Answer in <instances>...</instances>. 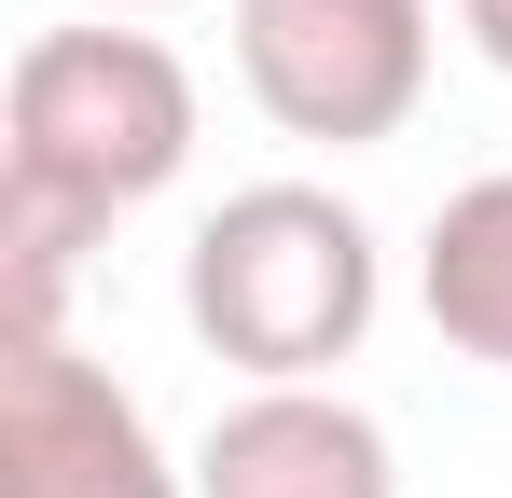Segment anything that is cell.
<instances>
[{
	"mask_svg": "<svg viewBox=\"0 0 512 498\" xmlns=\"http://www.w3.org/2000/svg\"><path fill=\"white\" fill-rule=\"evenodd\" d=\"M457 14H471V42H485V56L512 70V0H457Z\"/></svg>",
	"mask_w": 512,
	"mask_h": 498,
	"instance_id": "obj_8",
	"label": "cell"
},
{
	"mask_svg": "<svg viewBox=\"0 0 512 498\" xmlns=\"http://www.w3.org/2000/svg\"><path fill=\"white\" fill-rule=\"evenodd\" d=\"M0 498H180V471L97 360L0 346Z\"/></svg>",
	"mask_w": 512,
	"mask_h": 498,
	"instance_id": "obj_4",
	"label": "cell"
},
{
	"mask_svg": "<svg viewBox=\"0 0 512 498\" xmlns=\"http://www.w3.org/2000/svg\"><path fill=\"white\" fill-rule=\"evenodd\" d=\"M194 153V83L153 28H42L0 83V166L70 180L97 208H139Z\"/></svg>",
	"mask_w": 512,
	"mask_h": 498,
	"instance_id": "obj_2",
	"label": "cell"
},
{
	"mask_svg": "<svg viewBox=\"0 0 512 498\" xmlns=\"http://www.w3.org/2000/svg\"><path fill=\"white\" fill-rule=\"evenodd\" d=\"M180 305L208 332V360H236L263 388H305L319 360H346L374 332V236H360V208H333V194L263 180L236 208H208V236L180 263Z\"/></svg>",
	"mask_w": 512,
	"mask_h": 498,
	"instance_id": "obj_1",
	"label": "cell"
},
{
	"mask_svg": "<svg viewBox=\"0 0 512 498\" xmlns=\"http://www.w3.org/2000/svg\"><path fill=\"white\" fill-rule=\"evenodd\" d=\"M236 70L291 139H388L429 97V0H236Z\"/></svg>",
	"mask_w": 512,
	"mask_h": 498,
	"instance_id": "obj_3",
	"label": "cell"
},
{
	"mask_svg": "<svg viewBox=\"0 0 512 498\" xmlns=\"http://www.w3.org/2000/svg\"><path fill=\"white\" fill-rule=\"evenodd\" d=\"M194 498H388V429L319 388H263L208 429Z\"/></svg>",
	"mask_w": 512,
	"mask_h": 498,
	"instance_id": "obj_5",
	"label": "cell"
},
{
	"mask_svg": "<svg viewBox=\"0 0 512 498\" xmlns=\"http://www.w3.org/2000/svg\"><path fill=\"white\" fill-rule=\"evenodd\" d=\"M97 236H111L97 194L0 166V346H56V305H70V277H84Z\"/></svg>",
	"mask_w": 512,
	"mask_h": 498,
	"instance_id": "obj_6",
	"label": "cell"
},
{
	"mask_svg": "<svg viewBox=\"0 0 512 498\" xmlns=\"http://www.w3.org/2000/svg\"><path fill=\"white\" fill-rule=\"evenodd\" d=\"M429 319H443L457 360H499L512 374V180H471L429 222Z\"/></svg>",
	"mask_w": 512,
	"mask_h": 498,
	"instance_id": "obj_7",
	"label": "cell"
}]
</instances>
